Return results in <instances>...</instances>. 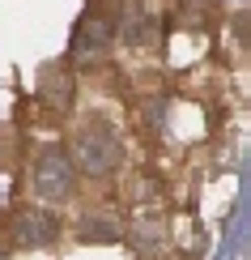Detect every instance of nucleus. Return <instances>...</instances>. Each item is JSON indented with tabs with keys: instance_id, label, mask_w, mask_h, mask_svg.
Segmentation results:
<instances>
[{
	"instance_id": "f03ea898",
	"label": "nucleus",
	"mask_w": 251,
	"mask_h": 260,
	"mask_svg": "<svg viewBox=\"0 0 251 260\" xmlns=\"http://www.w3.org/2000/svg\"><path fill=\"white\" fill-rule=\"evenodd\" d=\"M188 5H200V0H188Z\"/></svg>"
},
{
	"instance_id": "f257e3e1",
	"label": "nucleus",
	"mask_w": 251,
	"mask_h": 260,
	"mask_svg": "<svg viewBox=\"0 0 251 260\" xmlns=\"http://www.w3.org/2000/svg\"><path fill=\"white\" fill-rule=\"evenodd\" d=\"M60 179H73V167H68V158H64L60 149H51V154L43 158V167H39V183H43V192H56Z\"/></svg>"
}]
</instances>
